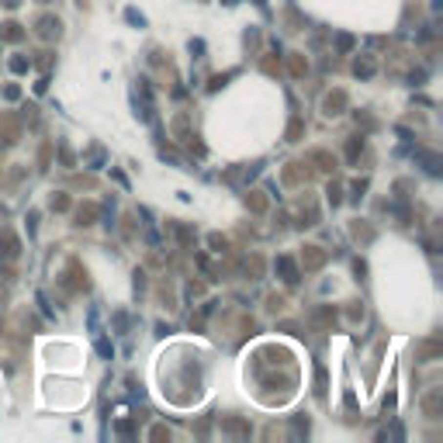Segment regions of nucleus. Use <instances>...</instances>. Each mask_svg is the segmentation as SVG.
I'll return each instance as SVG.
<instances>
[{
    "instance_id": "10",
    "label": "nucleus",
    "mask_w": 443,
    "mask_h": 443,
    "mask_svg": "<svg viewBox=\"0 0 443 443\" xmlns=\"http://www.w3.org/2000/svg\"><path fill=\"white\" fill-rule=\"evenodd\" d=\"M94 215H97V208H94V205H84V208H80V225H90Z\"/></svg>"
},
{
    "instance_id": "7",
    "label": "nucleus",
    "mask_w": 443,
    "mask_h": 443,
    "mask_svg": "<svg viewBox=\"0 0 443 443\" xmlns=\"http://www.w3.org/2000/svg\"><path fill=\"white\" fill-rule=\"evenodd\" d=\"M0 253H4L7 260H14V256H18V239H14L11 232H4V250H0Z\"/></svg>"
},
{
    "instance_id": "12",
    "label": "nucleus",
    "mask_w": 443,
    "mask_h": 443,
    "mask_svg": "<svg viewBox=\"0 0 443 443\" xmlns=\"http://www.w3.org/2000/svg\"><path fill=\"white\" fill-rule=\"evenodd\" d=\"M250 205H253V211H263V205H267V201H263V190H253Z\"/></svg>"
},
{
    "instance_id": "1",
    "label": "nucleus",
    "mask_w": 443,
    "mask_h": 443,
    "mask_svg": "<svg viewBox=\"0 0 443 443\" xmlns=\"http://www.w3.org/2000/svg\"><path fill=\"white\" fill-rule=\"evenodd\" d=\"M0 139L4 142H18V118H11V114L0 118Z\"/></svg>"
},
{
    "instance_id": "14",
    "label": "nucleus",
    "mask_w": 443,
    "mask_h": 443,
    "mask_svg": "<svg viewBox=\"0 0 443 443\" xmlns=\"http://www.w3.org/2000/svg\"><path fill=\"white\" fill-rule=\"evenodd\" d=\"M291 73H298V76L305 73V59L301 56H291Z\"/></svg>"
},
{
    "instance_id": "13",
    "label": "nucleus",
    "mask_w": 443,
    "mask_h": 443,
    "mask_svg": "<svg viewBox=\"0 0 443 443\" xmlns=\"http://www.w3.org/2000/svg\"><path fill=\"white\" fill-rule=\"evenodd\" d=\"M4 38H7V42H14V38H21V28H18V24H4Z\"/></svg>"
},
{
    "instance_id": "5",
    "label": "nucleus",
    "mask_w": 443,
    "mask_h": 443,
    "mask_svg": "<svg viewBox=\"0 0 443 443\" xmlns=\"http://www.w3.org/2000/svg\"><path fill=\"white\" fill-rule=\"evenodd\" d=\"M38 35H42V38H56L59 35V21L56 18H42V21H38Z\"/></svg>"
},
{
    "instance_id": "3",
    "label": "nucleus",
    "mask_w": 443,
    "mask_h": 443,
    "mask_svg": "<svg viewBox=\"0 0 443 443\" xmlns=\"http://www.w3.org/2000/svg\"><path fill=\"white\" fill-rule=\"evenodd\" d=\"M301 260H305V267H308V270H315V267H322V260H326V256H322V250H318V246H305Z\"/></svg>"
},
{
    "instance_id": "4",
    "label": "nucleus",
    "mask_w": 443,
    "mask_h": 443,
    "mask_svg": "<svg viewBox=\"0 0 443 443\" xmlns=\"http://www.w3.org/2000/svg\"><path fill=\"white\" fill-rule=\"evenodd\" d=\"M343 104H346V94H343V90L329 94V97H326V114H339V111H343Z\"/></svg>"
},
{
    "instance_id": "11",
    "label": "nucleus",
    "mask_w": 443,
    "mask_h": 443,
    "mask_svg": "<svg viewBox=\"0 0 443 443\" xmlns=\"http://www.w3.org/2000/svg\"><path fill=\"white\" fill-rule=\"evenodd\" d=\"M298 135H301V118H295V122H291V128H288V142H298Z\"/></svg>"
},
{
    "instance_id": "9",
    "label": "nucleus",
    "mask_w": 443,
    "mask_h": 443,
    "mask_svg": "<svg viewBox=\"0 0 443 443\" xmlns=\"http://www.w3.org/2000/svg\"><path fill=\"white\" fill-rule=\"evenodd\" d=\"M222 429H229V433H250V426H246V422H239V419H225Z\"/></svg>"
},
{
    "instance_id": "8",
    "label": "nucleus",
    "mask_w": 443,
    "mask_h": 443,
    "mask_svg": "<svg viewBox=\"0 0 443 443\" xmlns=\"http://www.w3.org/2000/svg\"><path fill=\"white\" fill-rule=\"evenodd\" d=\"M312 159H315V163H322V170H333V167H336V159H333L329 152H312Z\"/></svg>"
},
{
    "instance_id": "15",
    "label": "nucleus",
    "mask_w": 443,
    "mask_h": 443,
    "mask_svg": "<svg viewBox=\"0 0 443 443\" xmlns=\"http://www.w3.org/2000/svg\"><path fill=\"white\" fill-rule=\"evenodd\" d=\"M152 436H156V440H170V429H163V426H156V429H152Z\"/></svg>"
},
{
    "instance_id": "6",
    "label": "nucleus",
    "mask_w": 443,
    "mask_h": 443,
    "mask_svg": "<svg viewBox=\"0 0 443 443\" xmlns=\"http://www.w3.org/2000/svg\"><path fill=\"white\" fill-rule=\"evenodd\" d=\"M277 270L284 274V280H298V270H295V263H291L288 256H280V260H277Z\"/></svg>"
},
{
    "instance_id": "16",
    "label": "nucleus",
    "mask_w": 443,
    "mask_h": 443,
    "mask_svg": "<svg viewBox=\"0 0 443 443\" xmlns=\"http://www.w3.org/2000/svg\"><path fill=\"white\" fill-rule=\"evenodd\" d=\"M4 4H11V7H14V4H18V0H4Z\"/></svg>"
},
{
    "instance_id": "2",
    "label": "nucleus",
    "mask_w": 443,
    "mask_h": 443,
    "mask_svg": "<svg viewBox=\"0 0 443 443\" xmlns=\"http://www.w3.org/2000/svg\"><path fill=\"white\" fill-rule=\"evenodd\" d=\"M440 405H443V395H440V391H429L426 401H422V412H426L429 419H436V416H440Z\"/></svg>"
}]
</instances>
